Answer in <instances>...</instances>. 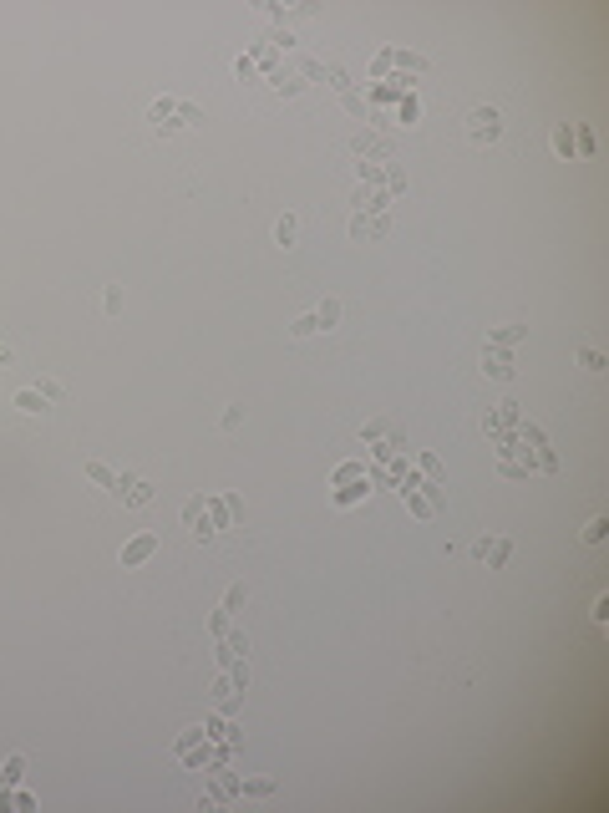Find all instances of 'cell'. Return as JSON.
<instances>
[{"label": "cell", "mask_w": 609, "mask_h": 813, "mask_svg": "<svg viewBox=\"0 0 609 813\" xmlns=\"http://www.w3.org/2000/svg\"><path fill=\"white\" fill-rule=\"evenodd\" d=\"M224 640V646H219V661H224V666H234V661H244V651H249V635H219Z\"/></svg>", "instance_id": "obj_11"}, {"label": "cell", "mask_w": 609, "mask_h": 813, "mask_svg": "<svg viewBox=\"0 0 609 813\" xmlns=\"http://www.w3.org/2000/svg\"><path fill=\"white\" fill-rule=\"evenodd\" d=\"M304 77H310V81H320V77H325V61L304 56V61H300V81H304Z\"/></svg>", "instance_id": "obj_34"}, {"label": "cell", "mask_w": 609, "mask_h": 813, "mask_svg": "<svg viewBox=\"0 0 609 813\" xmlns=\"http://www.w3.org/2000/svg\"><path fill=\"white\" fill-rule=\"evenodd\" d=\"M234 77H239V81H254V77H259V67H254L249 56H239V61H234Z\"/></svg>", "instance_id": "obj_36"}, {"label": "cell", "mask_w": 609, "mask_h": 813, "mask_svg": "<svg viewBox=\"0 0 609 813\" xmlns=\"http://www.w3.org/2000/svg\"><path fill=\"white\" fill-rule=\"evenodd\" d=\"M112 498H117V503H127V508H147V503H152V483H142L138 473H117Z\"/></svg>", "instance_id": "obj_2"}, {"label": "cell", "mask_w": 609, "mask_h": 813, "mask_svg": "<svg viewBox=\"0 0 609 813\" xmlns=\"http://www.w3.org/2000/svg\"><path fill=\"white\" fill-rule=\"evenodd\" d=\"M203 737H224V742H239V732H234V722H229V717H208V722H203Z\"/></svg>", "instance_id": "obj_17"}, {"label": "cell", "mask_w": 609, "mask_h": 813, "mask_svg": "<svg viewBox=\"0 0 609 813\" xmlns=\"http://www.w3.org/2000/svg\"><path fill=\"white\" fill-rule=\"evenodd\" d=\"M361 494H371V488H366V478H361L356 488H345V494H335V503H340V508H351V503H356Z\"/></svg>", "instance_id": "obj_35"}, {"label": "cell", "mask_w": 609, "mask_h": 813, "mask_svg": "<svg viewBox=\"0 0 609 813\" xmlns=\"http://www.w3.org/2000/svg\"><path fill=\"white\" fill-rule=\"evenodd\" d=\"M325 81H330V87H335V92H351V87H356V81H351V77H345V72H340V67H325Z\"/></svg>", "instance_id": "obj_31"}, {"label": "cell", "mask_w": 609, "mask_h": 813, "mask_svg": "<svg viewBox=\"0 0 609 813\" xmlns=\"http://www.w3.org/2000/svg\"><path fill=\"white\" fill-rule=\"evenodd\" d=\"M295 239H300V219H295V213H279V219H274V244L279 249H295Z\"/></svg>", "instance_id": "obj_10"}, {"label": "cell", "mask_w": 609, "mask_h": 813, "mask_svg": "<svg viewBox=\"0 0 609 813\" xmlns=\"http://www.w3.org/2000/svg\"><path fill=\"white\" fill-rule=\"evenodd\" d=\"M599 153V143H594V133L584 122H574V158H594Z\"/></svg>", "instance_id": "obj_14"}, {"label": "cell", "mask_w": 609, "mask_h": 813, "mask_svg": "<svg viewBox=\"0 0 609 813\" xmlns=\"http://www.w3.org/2000/svg\"><path fill=\"white\" fill-rule=\"evenodd\" d=\"M483 371H488L493 381H513V356L497 351V346H488V351H483Z\"/></svg>", "instance_id": "obj_8"}, {"label": "cell", "mask_w": 609, "mask_h": 813, "mask_svg": "<svg viewBox=\"0 0 609 813\" xmlns=\"http://www.w3.org/2000/svg\"><path fill=\"white\" fill-rule=\"evenodd\" d=\"M417 473H422V483H442V463L431 453H417Z\"/></svg>", "instance_id": "obj_20"}, {"label": "cell", "mask_w": 609, "mask_h": 813, "mask_svg": "<svg viewBox=\"0 0 609 813\" xmlns=\"http://www.w3.org/2000/svg\"><path fill=\"white\" fill-rule=\"evenodd\" d=\"M152 554H158V534H133V539L122 544L117 560H122V569H138V564L152 560Z\"/></svg>", "instance_id": "obj_3"}, {"label": "cell", "mask_w": 609, "mask_h": 813, "mask_svg": "<svg viewBox=\"0 0 609 813\" xmlns=\"http://www.w3.org/2000/svg\"><path fill=\"white\" fill-rule=\"evenodd\" d=\"M203 508H208V498H188V508H183V524H188V534H193L199 544L213 539V524L203 519Z\"/></svg>", "instance_id": "obj_5"}, {"label": "cell", "mask_w": 609, "mask_h": 813, "mask_svg": "<svg viewBox=\"0 0 609 813\" xmlns=\"http://www.w3.org/2000/svg\"><path fill=\"white\" fill-rule=\"evenodd\" d=\"M173 112H178V102H173V97H163V102H152V107H147V122L158 127V122H163V117H173Z\"/></svg>", "instance_id": "obj_22"}, {"label": "cell", "mask_w": 609, "mask_h": 813, "mask_svg": "<svg viewBox=\"0 0 609 813\" xmlns=\"http://www.w3.org/2000/svg\"><path fill=\"white\" fill-rule=\"evenodd\" d=\"M579 366H584V371H604V356H599L594 346H579Z\"/></svg>", "instance_id": "obj_26"}, {"label": "cell", "mask_w": 609, "mask_h": 813, "mask_svg": "<svg viewBox=\"0 0 609 813\" xmlns=\"http://www.w3.org/2000/svg\"><path fill=\"white\" fill-rule=\"evenodd\" d=\"M386 61H396V67H406V72H427V61L411 56V51H386Z\"/></svg>", "instance_id": "obj_23"}, {"label": "cell", "mask_w": 609, "mask_h": 813, "mask_svg": "<svg viewBox=\"0 0 609 813\" xmlns=\"http://www.w3.org/2000/svg\"><path fill=\"white\" fill-rule=\"evenodd\" d=\"M173 117H178V127H193V122H203V112H199L193 102H178V112H173Z\"/></svg>", "instance_id": "obj_29"}, {"label": "cell", "mask_w": 609, "mask_h": 813, "mask_svg": "<svg viewBox=\"0 0 609 813\" xmlns=\"http://www.w3.org/2000/svg\"><path fill=\"white\" fill-rule=\"evenodd\" d=\"M11 407H15V412H31V417H36V412H46V397H41V392L31 387V392H15V397H11Z\"/></svg>", "instance_id": "obj_15"}, {"label": "cell", "mask_w": 609, "mask_h": 813, "mask_svg": "<svg viewBox=\"0 0 609 813\" xmlns=\"http://www.w3.org/2000/svg\"><path fill=\"white\" fill-rule=\"evenodd\" d=\"M549 147H554V158H574V122H554L549 127Z\"/></svg>", "instance_id": "obj_9"}, {"label": "cell", "mask_w": 609, "mask_h": 813, "mask_svg": "<svg viewBox=\"0 0 609 813\" xmlns=\"http://www.w3.org/2000/svg\"><path fill=\"white\" fill-rule=\"evenodd\" d=\"M315 320H320V331H335V326H340V300H320Z\"/></svg>", "instance_id": "obj_19"}, {"label": "cell", "mask_w": 609, "mask_h": 813, "mask_svg": "<svg viewBox=\"0 0 609 813\" xmlns=\"http://www.w3.org/2000/svg\"><path fill=\"white\" fill-rule=\"evenodd\" d=\"M497 473H503V478H528V473H533V463H513V458H503V463H497Z\"/></svg>", "instance_id": "obj_25"}, {"label": "cell", "mask_w": 609, "mask_h": 813, "mask_svg": "<svg viewBox=\"0 0 609 813\" xmlns=\"http://www.w3.org/2000/svg\"><path fill=\"white\" fill-rule=\"evenodd\" d=\"M351 239H356V244L371 239V219H366V213H356V219H351Z\"/></svg>", "instance_id": "obj_32"}, {"label": "cell", "mask_w": 609, "mask_h": 813, "mask_svg": "<svg viewBox=\"0 0 609 813\" xmlns=\"http://www.w3.org/2000/svg\"><path fill=\"white\" fill-rule=\"evenodd\" d=\"M315 331H320V320H315V310H310V315H300L295 326H290V336H300V341H304V336H315Z\"/></svg>", "instance_id": "obj_28"}, {"label": "cell", "mask_w": 609, "mask_h": 813, "mask_svg": "<svg viewBox=\"0 0 609 813\" xmlns=\"http://www.w3.org/2000/svg\"><path fill=\"white\" fill-rule=\"evenodd\" d=\"M351 153H356V158H386V163H391V143L376 138V133H356V138H351Z\"/></svg>", "instance_id": "obj_7"}, {"label": "cell", "mask_w": 609, "mask_h": 813, "mask_svg": "<svg viewBox=\"0 0 609 813\" xmlns=\"http://www.w3.org/2000/svg\"><path fill=\"white\" fill-rule=\"evenodd\" d=\"M467 138L477 147L497 143V138H503V112H497V107H472V112H467Z\"/></svg>", "instance_id": "obj_1"}, {"label": "cell", "mask_w": 609, "mask_h": 813, "mask_svg": "<svg viewBox=\"0 0 609 813\" xmlns=\"http://www.w3.org/2000/svg\"><path fill=\"white\" fill-rule=\"evenodd\" d=\"M239 422H244V407H229V412H224V422H219V427H224V432H234Z\"/></svg>", "instance_id": "obj_38"}, {"label": "cell", "mask_w": 609, "mask_h": 813, "mask_svg": "<svg viewBox=\"0 0 609 813\" xmlns=\"http://www.w3.org/2000/svg\"><path fill=\"white\" fill-rule=\"evenodd\" d=\"M20 773H26V758H20V753H11L6 762H0V788H15V783H20Z\"/></svg>", "instance_id": "obj_16"}, {"label": "cell", "mask_w": 609, "mask_h": 813, "mask_svg": "<svg viewBox=\"0 0 609 813\" xmlns=\"http://www.w3.org/2000/svg\"><path fill=\"white\" fill-rule=\"evenodd\" d=\"M244 600H249V590H244V585H229V595H224V605H219V610H224V615H234Z\"/></svg>", "instance_id": "obj_24"}, {"label": "cell", "mask_w": 609, "mask_h": 813, "mask_svg": "<svg viewBox=\"0 0 609 813\" xmlns=\"http://www.w3.org/2000/svg\"><path fill=\"white\" fill-rule=\"evenodd\" d=\"M41 397H46V402H61V381L56 376H46V381H41V387H36Z\"/></svg>", "instance_id": "obj_37"}, {"label": "cell", "mask_w": 609, "mask_h": 813, "mask_svg": "<svg viewBox=\"0 0 609 813\" xmlns=\"http://www.w3.org/2000/svg\"><path fill=\"white\" fill-rule=\"evenodd\" d=\"M81 473L92 478L97 488H107V494H112V483H117V473H112V468H107L102 458H86V463H81Z\"/></svg>", "instance_id": "obj_12"}, {"label": "cell", "mask_w": 609, "mask_h": 813, "mask_svg": "<svg viewBox=\"0 0 609 813\" xmlns=\"http://www.w3.org/2000/svg\"><path fill=\"white\" fill-rule=\"evenodd\" d=\"M604 534H609V519H589L584 524V544H599Z\"/></svg>", "instance_id": "obj_30"}, {"label": "cell", "mask_w": 609, "mask_h": 813, "mask_svg": "<svg viewBox=\"0 0 609 813\" xmlns=\"http://www.w3.org/2000/svg\"><path fill=\"white\" fill-rule=\"evenodd\" d=\"M518 422H523L518 402H497L493 412H488V422H483V432H488V437H508V427H518Z\"/></svg>", "instance_id": "obj_4"}, {"label": "cell", "mask_w": 609, "mask_h": 813, "mask_svg": "<svg viewBox=\"0 0 609 813\" xmlns=\"http://www.w3.org/2000/svg\"><path fill=\"white\" fill-rule=\"evenodd\" d=\"M472 554H477L488 569H503V564H508V554H513V539H477Z\"/></svg>", "instance_id": "obj_6"}, {"label": "cell", "mask_w": 609, "mask_h": 813, "mask_svg": "<svg viewBox=\"0 0 609 813\" xmlns=\"http://www.w3.org/2000/svg\"><path fill=\"white\" fill-rule=\"evenodd\" d=\"M239 793H244V798H269L274 793V778H244V783H239Z\"/></svg>", "instance_id": "obj_18"}, {"label": "cell", "mask_w": 609, "mask_h": 813, "mask_svg": "<svg viewBox=\"0 0 609 813\" xmlns=\"http://www.w3.org/2000/svg\"><path fill=\"white\" fill-rule=\"evenodd\" d=\"M345 112H356V117H366V102H361L356 92H345Z\"/></svg>", "instance_id": "obj_39"}, {"label": "cell", "mask_w": 609, "mask_h": 813, "mask_svg": "<svg viewBox=\"0 0 609 813\" xmlns=\"http://www.w3.org/2000/svg\"><path fill=\"white\" fill-rule=\"evenodd\" d=\"M102 310H107V315H117V310H122V285H107V295H102Z\"/></svg>", "instance_id": "obj_33"}, {"label": "cell", "mask_w": 609, "mask_h": 813, "mask_svg": "<svg viewBox=\"0 0 609 813\" xmlns=\"http://www.w3.org/2000/svg\"><path fill=\"white\" fill-rule=\"evenodd\" d=\"M361 478H366L361 463H340V468H335V483H361Z\"/></svg>", "instance_id": "obj_27"}, {"label": "cell", "mask_w": 609, "mask_h": 813, "mask_svg": "<svg viewBox=\"0 0 609 813\" xmlns=\"http://www.w3.org/2000/svg\"><path fill=\"white\" fill-rule=\"evenodd\" d=\"M269 81H274V92H279V97H300V92H304V81H300V77H285V72H274Z\"/></svg>", "instance_id": "obj_21"}, {"label": "cell", "mask_w": 609, "mask_h": 813, "mask_svg": "<svg viewBox=\"0 0 609 813\" xmlns=\"http://www.w3.org/2000/svg\"><path fill=\"white\" fill-rule=\"evenodd\" d=\"M11 366H15V351L6 346V341H0V371H11Z\"/></svg>", "instance_id": "obj_40"}, {"label": "cell", "mask_w": 609, "mask_h": 813, "mask_svg": "<svg viewBox=\"0 0 609 813\" xmlns=\"http://www.w3.org/2000/svg\"><path fill=\"white\" fill-rule=\"evenodd\" d=\"M528 331L523 326H497V331H488V346H497V351H508V346H518Z\"/></svg>", "instance_id": "obj_13"}]
</instances>
